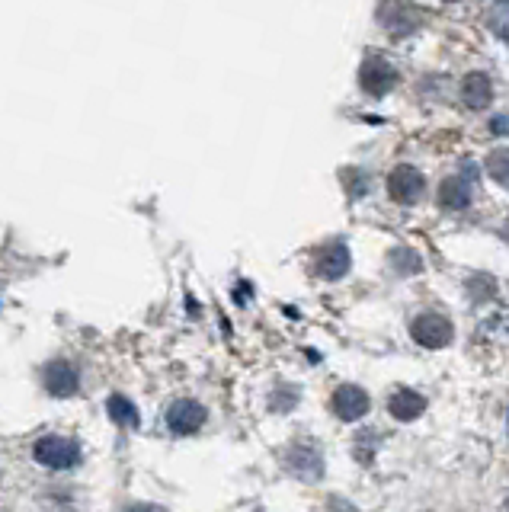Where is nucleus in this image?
Returning a JSON list of instances; mask_svg holds the SVG:
<instances>
[{"mask_svg":"<svg viewBox=\"0 0 509 512\" xmlns=\"http://www.w3.org/2000/svg\"><path fill=\"white\" fill-rule=\"evenodd\" d=\"M484 333H487V340L493 336V340H506L509 343V308L493 314L487 324H484Z\"/></svg>","mask_w":509,"mask_h":512,"instance_id":"f3484780","label":"nucleus"},{"mask_svg":"<svg viewBox=\"0 0 509 512\" xmlns=\"http://www.w3.org/2000/svg\"><path fill=\"white\" fill-rule=\"evenodd\" d=\"M314 269H317V276L321 279H340V276H346V269H349V250L343 247V244H330V247H324L321 253H317V263H314Z\"/></svg>","mask_w":509,"mask_h":512,"instance_id":"1a4fd4ad","label":"nucleus"},{"mask_svg":"<svg viewBox=\"0 0 509 512\" xmlns=\"http://www.w3.org/2000/svg\"><path fill=\"white\" fill-rule=\"evenodd\" d=\"M388 410H391L401 423H407V420H417V416L426 410V400H423L417 391H410V388H397V391L388 397Z\"/></svg>","mask_w":509,"mask_h":512,"instance_id":"9d476101","label":"nucleus"},{"mask_svg":"<svg viewBox=\"0 0 509 512\" xmlns=\"http://www.w3.org/2000/svg\"><path fill=\"white\" fill-rule=\"evenodd\" d=\"M506 509H509V500H506Z\"/></svg>","mask_w":509,"mask_h":512,"instance_id":"412c9836","label":"nucleus"},{"mask_svg":"<svg viewBox=\"0 0 509 512\" xmlns=\"http://www.w3.org/2000/svg\"><path fill=\"white\" fill-rule=\"evenodd\" d=\"M487 173H490L500 186L509 189V148L493 151V154L487 157Z\"/></svg>","mask_w":509,"mask_h":512,"instance_id":"dca6fc26","label":"nucleus"},{"mask_svg":"<svg viewBox=\"0 0 509 512\" xmlns=\"http://www.w3.org/2000/svg\"><path fill=\"white\" fill-rule=\"evenodd\" d=\"M33 458L36 464H42V468H49V471H74L77 464L84 461V452L74 439L58 436V432H45L33 445Z\"/></svg>","mask_w":509,"mask_h":512,"instance_id":"f257e3e1","label":"nucleus"},{"mask_svg":"<svg viewBox=\"0 0 509 512\" xmlns=\"http://www.w3.org/2000/svg\"><path fill=\"white\" fill-rule=\"evenodd\" d=\"M205 416L209 413H205V407L199 404V400L180 397L167 407V429L173 432V436H193V432H199L205 426Z\"/></svg>","mask_w":509,"mask_h":512,"instance_id":"f03ea898","label":"nucleus"},{"mask_svg":"<svg viewBox=\"0 0 509 512\" xmlns=\"http://www.w3.org/2000/svg\"><path fill=\"white\" fill-rule=\"evenodd\" d=\"M391 266H394L397 272H413V269H420V256H417V253H410V250H394Z\"/></svg>","mask_w":509,"mask_h":512,"instance_id":"a211bd4d","label":"nucleus"},{"mask_svg":"<svg viewBox=\"0 0 509 512\" xmlns=\"http://www.w3.org/2000/svg\"><path fill=\"white\" fill-rule=\"evenodd\" d=\"M285 468L292 474H298L301 480H317L324 474V458L321 448L311 442H295L289 452H285Z\"/></svg>","mask_w":509,"mask_h":512,"instance_id":"20e7f679","label":"nucleus"},{"mask_svg":"<svg viewBox=\"0 0 509 512\" xmlns=\"http://www.w3.org/2000/svg\"><path fill=\"white\" fill-rule=\"evenodd\" d=\"M506 240H509V224H506Z\"/></svg>","mask_w":509,"mask_h":512,"instance_id":"aec40b11","label":"nucleus"},{"mask_svg":"<svg viewBox=\"0 0 509 512\" xmlns=\"http://www.w3.org/2000/svg\"><path fill=\"white\" fill-rule=\"evenodd\" d=\"M394 80H397V71L391 68V64L385 58H378V55H369L362 61V68H359V84L362 90L369 93V96H385L391 87H394Z\"/></svg>","mask_w":509,"mask_h":512,"instance_id":"39448f33","label":"nucleus"},{"mask_svg":"<svg viewBox=\"0 0 509 512\" xmlns=\"http://www.w3.org/2000/svg\"><path fill=\"white\" fill-rule=\"evenodd\" d=\"M42 384L52 397H74L81 391V372L68 359H55L42 368Z\"/></svg>","mask_w":509,"mask_h":512,"instance_id":"7ed1b4c3","label":"nucleus"},{"mask_svg":"<svg viewBox=\"0 0 509 512\" xmlns=\"http://www.w3.org/2000/svg\"><path fill=\"white\" fill-rule=\"evenodd\" d=\"M487 26L493 29V36H497V39L509 42V0H493Z\"/></svg>","mask_w":509,"mask_h":512,"instance_id":"2eb2a0df","label":"nucleus"},{"mask_svg":"<svg viewBox=\"0 0 509 512\" xmlns=\"http://www.w3.org/2000/svg\"><path fill=\"white\" fill-rule=\"evenodd\" d=\"M423 189H426L423 173H420V170H413V167H397V170L388 176V192H391V199H394V202H401V205L420 202V199H423Z\"/></svg>","mask_w":509,"mask_h":512,"instance_id":"0eeeda50","label":"nucleus"},{"mask_svg":"<svg viewBox=\"0 0 509 512\" xmlns=\"http://www.w3.org/2000/svg\"><path fill=\"white\" fill-rule=\"evenodd\" d=\"M333 413L346 423L359 420V416L369 413V394L362 388H353V384H343V388L333 394Z\"/></svg>","mask_w":509,"mask_h":512,"instance_id":"6e6552de","label":"nucleus"},{"mask_svg":"<svg viewBox=\"0 0 509 512\" xmlns=\"http://www.w3.org/2000/svg\"><path fill=\"white\" fill-rule=\"evenodd\" d=\"M381 23H385L391 32H397V36H407V32L417 29V13L407 10L404 4H397V0H391L388 7H381Z\"/></svg>","mask_w":509,"mask_h":512,"instance_id":"ddd939ff","label":"nucleus"},{"mask_svg":"<svg viewBox=\"0 0 509 512\" xmlns=\"http://www.w3.org/2000/svg\"><path fill=\"white\" fill-rule=\"evenodd\" d=\"M490 132L493 135H509V116H493L490 119Z\"/></svg>","mask_w":509,"mask_h":512,"instance_id":"6ab92c4d","label":"nucleus"},{"mask_svg":"<svg viewBox=\"0 0 509 512\" xmlns=\"http://www.w3.org/2000/svg\"><path fill=\"white\" fill-rule=\"evenodd\" d=\"M439 202H442V208H449V212H461V208H468V202H471V183L461 180V176L445 180L442 189H439Z\"/></svg>","mask_w":509,"mask_h":512,"instance_id":"f8f14e48","label":"nucleus"},{"mask_svg":"<svg viewBox=\"0 0 509 512\" xmlns=\"http://www.w3.org/2000/svg\"><path fill=\"white\" fill-rule=\"evenodd\" d=\"M410 333H413V340L426 349H439L452 343V324L439 314H420L410 324Z\"/></svg>","mask_w":509,"mask_h":512,"instance_id":"423d86ee","label":"nucleus"},{"mask_svg":"<svg viewBox=\"0 0 509 512\" xmlns=\"http://www.w3.org/2000/svg\"><path fill=\"white\" fill-rule=\"evenodd\" d=\"M106 413L113 416V423L129 426V429H138V423H141V416H138L135 404H132L129 397H122V394H113V397L106 400Z\"/></svg>","mask_w":509,"mask_h":512,"instance_id":"4468645a","label":"nucleus"},{"mask_svg":"<svg viewBox=\"0 0 509 512\" xmlns=\"http://www.w3.org/2000/svg\"><path fill=\"white\" fill-rule=\"evenodd\" d=\"M461 100L468 109H487L493 100V84L487 74H468L465 84H461Z\"/></svg>","mask_w":509,"mask_h":512,"instance_id":"9b49d317","label":"nucleus"}]
</instances>
